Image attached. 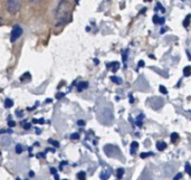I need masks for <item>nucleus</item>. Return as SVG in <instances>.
<instances>
[{"label": "nucleus", "instance_id": "1", "mask_svg": "<svg viewBox=\"0 0 191 180\" xmlns=\"http://www.w3.org/2000/svg\"><path fill=\"white\" fill-rule=\"evenodd\" d=\"M70 3L68 0H59L57 8L55 11V19H56V26L63 25L65 22L69 20L70 17Z\"/></svg>", "mask_w": 191, "mask_h": 180}, {"label": "nucleus", "instance_id": "2", "mask_svg": "<svg viewBox=\"0 0 191 180\" xmlns=\"http://www.w3.org/2000/svg\"><path fill=\"white\" fill-rule=\"evenodd\" d=\"M20 7H21V0H7V9L9 14H17Z\"/></svg>", "mask_w": 191, "mask_h": 180}, {"label": "nucleus", "instance_id": "3", "mask_svg": "<svg viewBox=\"0 0 191 180\" xmlns=\"http://www.w3.org/2000/svg\"><path fill=\"white\" fill-rule=\"evenodd\" d=\"M104 151H105L106 155L107 157H111V158H120L121 155V151L115 145H112V144H107L104 147Z\"/></svg>", "mask_w": 191, "mask_h": 180}, {"label": "nucleus", "instance_id": "4", "mask_svg": "<svg viewBox=\"0 0 191 180\" xmlns=\"http://www.w3.org/2000/svg\"><path fill=\"white\" fill-rule=\"evenodd\" d=\"M22 35V28L20 27L19 25H16L14 28H12V30H11V36H10V42L14 43L16 42L17 39L19 38L20 36Z\"/></svg>", "mask_w": 191, "mask_h": 180}, {"label": "nucleus", "instance_id": "5", "mask_svg": "<svg viewBox=\"0 0 191 180\" xmlns=\"http://www.w3.org/2000/svg\"><path fill=\"white\" fill-rule=\"evenodd\" d=\"M10 143H11L10 136H5V134H3L2 136H0V144H1V145H9Z\"/></svg>", "mask_w": 191, "mask_h": 180}, {"label": "nucleus", "instance_id": "6", "mask_svg": "<svg viewBox=\"0 0 191 180\" xmlns=\"http://www.w3.org/2000/svg\"><path fill=\"white\" fill-rule=\"evenodd\" d=\"M164 21H166V18H164V17H159L158 15H154V16H153V22H154V24H160V25H162V24H164Z\"/></svg>", "mask_w": 191, "mask_h": 180}, {"label": "nucleus", "instance_id": "7", "mask_svg": "<svg viewBox=\"0 0 191 180\" xmlns=\"http://www.w3.org/2000/svg\"><path fill=\"white\" fill-rule=\"evenodd\" d=\"M87 86H89V83H87V82H80V83H78V85H77V91L82 92L83 90L87 89Z\"/></svg>", "mask_w": 191, "mask_h": 180}, {"label": "nucleus", "instance_id": "8", "mask_svg": "<svg viewBox=\"0 0 191 180\" xmlns=\"http://www.w3.org/2000/svg\"><path fill=\"white\" fill-rule=\"evenodd\" d=\"M166 148V142L163 141H159L158 143H157V149L159 150V151H163L164 149Z\"/></svg>", "mask_w": 191, "mask_h": 180}, {"label": "nucleus", "instance_id": "9", "mask_svg": "<svg viewBox=\"0 0 191 180\" xmlns=\"http://www.w3.org/2000/svg\"><path fill=\"white\" fill-rule=\"evenodd\" d=\"M30 78H31V75L29 73H25L22 76H20V81L21 82H28V81H30Z\"/></svg>", "mask_w": 191, "mask_h": 180}, {"label": "nucleus", "instance_id": "10", "mask_svg": "<svg viewBox=\"0 0 191 180\" xmlns=\"http://www.w3.org/2000/svg\"><path fill=\"white\" fill-rule=\"evenodd\" d=\"M12 105H14V101L11 100V99H6L5 100V108H12Z\"/></svg>", "mask_w": 191, "mask_h": 180}, {"label": "nucleus", "instance_id": "11", "mask_svg": "<svg viewBox=\"0 0 191 180\" xmlns=\"http://www.w3.org/2000/svg\"><path fill=\"white\" fill-rule=\"evenodd\" d=\"M108 177H110V171H108V170H103L102 173H101V179L107 180Z\"/></svg>", "mask_w": 191, "mask_h": 180}, {"label": "nucleus", "instance_id": "12", "mask_svg": "<svg viewBox=\"0 0 191 180\" xmlns=\"http://www.w3.org/2000/svg\"><path fill=\"white\" fill-rule=\"evenodd\" d=\"M139 148V143L138 142H132V144H131V153H132V155H134V153H135V150L138 149Z\"/></svg>", "mask_w": 191, "mask_h": 180}, {"label": "nucleus", "instance_id": "13", "mask_svg": "<svg viewBox=\"0 0 191 180\" xmlns=\"http://www.w3.org/2000/svg\"><path fill=\"white\" fill-rule=\"evenodd\" d=\"M183 75L186 76V77H189L191 75V67L190 66H186L184 69H183Z\"/></svg>", "mask_w": 191, "mask_h": 180}, {"label": "nucleus", "instance_id": "14", "mask_svg": "<svg viewBox=\"0 0 191 180\" xmlns=\"http://www.w3.org/2000/svg\"><path fill=\"white\" fill-rule=\"evenodd\" d=\"M111 81H113L115 84H122V78L117 76H111Z\"/></svg>", "mask_w": 191, "mask_h": 180}, {"label": "nucleus", "instance_id": "15", "mask_svg": "<svg viewBox=\"0 0 191 180\" xmlns=\"http://www.w3.org/2000/svg\"><path fill=\"white\" fill-rule=\"evenodd\" d=\"M86 178V173L84 171H80L77 173V179L78 180H85Z\"/></svg>", "mask_w": 191, "mask_h": 180}, {"label": "nucleus", "instance_id": "16", "mask_svg": "<svg viewBox=\"0 0 191 180\" xmlns=\"http://www.w3.org/2000/svg\"><path fill=\"white\" fill-rule=\"evenodd\" d=\"M111 67H112V69H113V72H116V69L120 67V63L119 62H113V63L111 64Z\"/></svg>", "mask_w": 191, "mask_h": 180}, {"label": "nucleus", "instance_id": "17", "mask_svg": "<svg viewBox=\"0 0 191 180\" xmlns=\"http://www.w3.org/2000/svg\"><path fill=\"white\" fill-rule=\"evenodd\" d=\"M190 18H191V16L190 15H188V16L186 17V19H184V21H183V26L184 27H189V25H190Z\"/></svg>", "mask_w": 191, "mask_h": 180}, {"label": "nucleus", "instance_id": "18", "mask_svg": "<svg viewBox=\"0 0 191 180\" xmlns=\"http://www.w3.org/2000/svg\"><path fill=\"white\" fill-rule=\"evenodd\" d=\"M178 140H179V134H178V133H172L171 134V141L173 142V143H175Z\"/></svg>", "mask_w": 191, "mask_h": 180}, {"label": "nucleus", "instance_id": "19", "mask_svg": "<svg viewBox=\"0 0 191 180\" xmlns=\"http://www.w3.org/2000/svg\"><path fill=\"white\" fill-rule=\"evenodd\" d=\"M123 175H124V169L121 168V169H119V171H117V178L121 179V178L123 177Z\"/></svg>", "mask_w": 191, "mask_h": 180}, {"label": "nucleus", "instance_id": "20", "mask_svg": "<svg viewBox=\"0 0 191 180\" xmlns=\"http://www.w3.org/2000/svg\"><path fill=\"white\" fill-rule=\"evenodd\" d=\"M48 142H50V143L53 144L54 147H57V148L59 147V142L58 141H55V140H53V139H49V140H48Z\"/></svg>", "mask_w": 191, "mask_h": 180}, {"label": "nucleus", "instance_id": "21", "mask_svg": "<svg viewBox=\"0 0 191 180\" xmlns=\"http://www.w3.org/2000/svg\"><path fill=\"white\" fill-rule=\"evenodd\" d=\"M21 152H22V147L20 145V144H17V145H16V153L20 155Z\"/></svg>", "mask_w": 191, "mask_h": 180}, {"label": "nucleus", "instance_id": "22", "mask_svg": "<svg viewBox=\"0 0 191 180\" xmlns=\"http://www.w3.org/2000/svg\"><path fill=\"white\" fill-rule=\"evenodd\" d=\"M186 171L188 175H191V167H190V164H189V162H187L186 164Z\"/></svg>", "mask_w": 191, "mask_h": 180}, {"label": "nucleus", "instance_id": "23", "mask_svg": "<svg viewBox=\"0 0 191 180\" xmlns=\"http://www.w3.org/2000/svg\"><path fill=\"white\" fill-rule=\"evenodd\" d=\"M70 139L72 140H78L80 139V134L78 133H73L72 136H70Z\"/></svg>", "mask_w": 191, "mask_h": 180}, {"label": "nucleus", "instance_id": "24", "mask_svg": "<svg viewBox=\"0 0 191 180\" xmlns=\"http://www.w3.org/2000/svg\"><path fill=\"white\" fill-rule=\"evenodd\" d=\"M160 92L162 94H166V93H168V91H166V89L163 85H160Z\"/></svg>", "mask_w": 191, "mask_h": 180}, {"label": "nucleus", "instance_id": "25", "mask_svg": "<svg viewBox=\"0 0 191 180\" xmlns=\"http://www.w3.org/2000/svg\"><path fill=\"white\" fill-rule=\"evenodd\" d=\"M157 7H158V9H159V10H161V11H162V12H164V11H166V9H164L163 7H162V5H161L160 2H158V3H157Z\"/></svg>", "mask_w": 191, "mask_h": 180}, {"label": "nucleus", "instance_id": "26", "mask_svg": "<svg viewBox=\"0 0 191 180\" xmlns=\"http://www.w3.org/2000/svg\"><path fill=\"white\" fill-rule=\"evenodd\" d=\"M153 153L152 152H150V153H141V158L144 159V158H147V157H150V155H152Z\"/></svg>", "mask_w": 191, "mask_h": 180}, {"label": "nucleus", "instance_id": "27", "mask_svg": "<svg viewBox=\"0 0 191 180\" xmlns=\"http://www.w3.org/2000/svg\"><path fill=\"white\" fill-rule=\"evenodd\" d=\"M181 178H182V173H178V175H175V177H173V180H180Z\"/></svg>", "mask_w": 191, "mask_h": 180}, {"label": "nucleus", "instance_id": "28", "mask_svg": "<svg viewBox=\"0 0 191 180\" xmlns=\"http://www.w3.org/2000/svg\"><path fill=\"white\" fill-rule=\"evenodd\" d=\"M77 125H80V127H84V125H85V121H83V120H78Z\"/></svg>", "mask_w": 191, "mask_h": 180}, {"label": "nucleus", "instance_id": "29", "mask_svg": "<svg viewBox=\"0 0 191 180\" xmlns=\"http://www.w3.org/2000/svg\"><path fill=\"white\" fill-rule=\"evenodd\" d=\"M65 96V94H64V93H57V94H56V97H57V99H61V97H64Z\"/></svg>", "mask_w": 191, "mask_h": 180}, {"label": "nucleus", "instance_id": "30", "mask_svg": "<svg viewBox=\"0 0 191 180\" xmlns=\"http://www.w3.org/2000/svg\"><path fill=\"white\" fill-rule=\"evenodd\" d=\"M8 124H9V127H15V125H16V123H15L14 121H9Z\"/></svg>", "mask_w": 191, "mask_h": 180}, {"label": "nucleus", "instance_id": "31", "mask_svg": "<svg viewBox=\"0 0 191 180\" xmlns=\"http://www.w3.org/2000/svg\"><path fill=\"white\" fill-rule=\"evenodd\" d=\"M50 172H52L53 175H56V172H57V170H56L55 168H50Z\"/></svg>", "mask_w": 191, "mask_h": 180}, {"label": "nucleus", "instance_id": "32", "mask_svg": "<svg viewBox=\"0 0 191 180\" xmlns=\"http://www.w3.org/2000/svg\"><path fill=\"white\" fill-rule=\"evenodd\" d=\"M42 0H29V2H31V3H37V2H40Z\"/></svg>", "mask_w": 191, "mask_h": 180}, {"label": "nucleus", "instance_id": "33", "mask_svg": "<svg viewBox=\"0 0 191 180\" xmlns=\"http://www.w3.org/2000/svg\"><path fill=\"white\" fill-rule=\"evenodd\" d=\"M127 52H129V50H126V52H125L124 53V55H123V61H126V57H127Z\"/></svg>", "mask_w": 191, "mask_h": 180}, {"label": "nucleus", "instance_id": "34", "mask_svg": "<svg viewBox=\"0 0 191 180\" xmlns=\"http://www.w3.org/2000/svg\"><path fill=\"white\" fill-rule=\"evenodd\" d=\"M143 66H144V62L143 61L139 62V67H143Z\"/></svg>", "mask_w": 191, "mask_h": 180}, {"label": "nucleus", "instance_id": "35", "mask_svg": "<svg viewBox=\"0 0 191 180\" xmlns=\"http://www.w3.org/2000/svg\"><path fill=\"white\" fill-rule=\"evenodd\" d=\"M31 127V124H29V123H26L25 127H25L26 130H28V129H29V127Z\"/></svg>", "mask_w": 191, "mask_h": 180}, {"label": "nucleus", "instance_id": "36", "mask_svg": "<svg viewBox=\"0 0 191 180\" xmlns=\"http://www.w3.org/2000/svg\"><path fill=\"white\" fill-rule=\"evenodd\" d=\"M37 157H38V158H44L45 155H44V153H38V155H37Z\"/></svg>", "mask_w": 191, "mask_h": 180}, {"label": "nucleus", "instance_id": "37", "mask_svg": "<svg viewBox=\"0 0 191 180\" xmlns=\"http://www.w3.org/2000/svg\"><path fill=\"white\" fill-rule=\"evenodd\" d=\"M36 132L39 134V133H42V130H40V129H36Z\"/></svg>", "mask_w": 191, "mask_h": 180}, {"label": "nucleus", "instance_id": "38", "mask_svg": "<svg viewBox=\"0 0 191 180\" xmlns=\"http://www.w3.org/2000/svg\"><path fill=\"white\" fill-rule=\"evenodd\" d=\"M2 24H3V20H2V18L0 17V25H2Z\"/></svg>", "mask_w": 191, "mask_h": 180}, {"label": "nucleus", "instance_id": "39", "mask_svg": "<svg viewBox=\"0 0 191 180\" xmlns=\"http://www.w3.org/2000/svg\"><path fill=\"white\" fill-rule=\"evenodd\" d=\"M55 180H59V177L57 175H55Z\"/></svg>", "mask_w": 191, "mask_h": 180}, {"label": "nucleus", "instance_id": "40", "mask_svg": "<svg viewBox=\"0 0 191 180\" xmlns=\"http://www.w3.org/2000/svg\"><path fill=\"white\" fill-rule=\"evenodd\" d=\"M29 176H30V177H33V176H34V172H33V171L29 172Z\"/></svg>", "mask_w": 191, "mask_h": 180}, {"label": "nucleus", "instance_id": "41", "mask_svg": "<svg viewBox=\"0 0 191 180\" xmlns=\"http://www.w3.org/2000/svg\"><path fill=\"white\" fill-rule=\"evenodd\" d=\"M78 1H80V0H75V2L76 3H78Z\"/></svg>", "mask_w": 191, "mask_h": 180}, {"label": "nucleus", "instance_id": "42", "mask_svg": "<svg viewBox=\"0 0 191 180\" xmlns=\"http://www.w3.org/2000/svg\"><path fill=\"white\" fill-rule=\"evenodd\" d=\"M144 1H152V0H144Z\"/></svg>", "mask_w": 191, "mask_h": 180}]
</instances>
